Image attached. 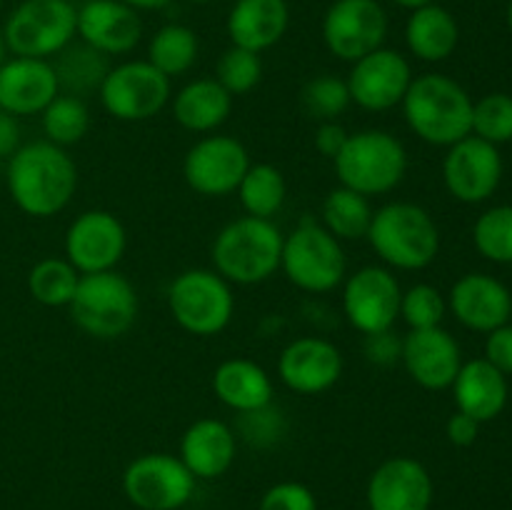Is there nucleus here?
<instances>
[{"mask_svg": "<svg viewBox=\"0 0 512 510\" xmlns=\"http://www.w3.org/2000/svg\"><path fill=\"white\" fill-rule=\"evenodd\" d=\"M5 185L20 213L53 218L68 208L78 190V165L60 145L35 140L10 155Z\"/></svg>", "mask_w": 512, "mask_h": 510, "instance_id": "f257e3e1", "label": "nucleus"}, {"mask_svg": "<svg viewBox=\"0 0 512 510\" xmlns=\"http://www.w3.org/2000/svg\"><path fill=\"white\" fill-rule=\"evenodd\" d=\"M403 118L423 143L450 148L473 128V98L458 80L443 73L415 75L405 93Z\"/></svg>", "mask_w": 512, "mask_h": 510, "instance_id": "f03ea898", "label": "nucleus"}, {"mask_svg": "<svg viewBox=\"0 0 512 510\" xmlns=\"http://www.w3.org/2000/svg\"><path fill=\"white\" fill-rule=\"evenodd\" d=\"M385 268L425 270L440 253V228L433 215L410 200H393L375 210L368 238Z\"/></svg>", "mask_w": 512, "mask_h": 510, "instance_id": "7ed1b4c3", "label": "nucleus"}, {"mask_svg": "<svg viewBox=\"0 0 512 510\" xmlns=\"http://www.w3.org/2000/svg\"><path fill=\"white\" fill-rule=\"evenodd\" d=\"M210 258L230 285H260L280 270L283 233L273 220L243 215L220 228Z\"/></svg>", "mask_w": 512, "mask_h": 510, "instance_id": "20e7f679", "label": "nucleus"}, {"mask_svg": "<svg viewBox=\"0 0 512 510\" xmlns=\"http://www.w3.org/2000/svg\"><path fill=\"white\" fill-rule=\"evenodd\" d=\"M340 185L378 198L398 188L408 175V150L403 140L380 128L350 133L348 143L333 160Z\"/></svg>", "mask_w": 512, "mask_h": 510, "instance_id": "39448f33", "label": "nucleus"}, {"mask_svg": "<svg viewBox=\"0 0 512 510\" xmlns=\"http://www.w3.org/2000/svg\"><path fill=\"white\" fill-rule=\"evenodd\" d=\"M280 270L303 293L323 295L340 288L348 278V258L335 235H330L315 218H303L288 235H283Z\"/></svg>", "mask_w": 512, "mask_h": 510, "instance_id": "423d86ee", "label": "nucleus"}, {"mask_svg": "<svg viewBox=\"0 0 512 510\" xmlns=\"http://www.w3.org/2000/svg\"><path fill=\"white\" fill-rule=\"evenodd\" d=\"M73 323L95 340H118L138 320L140 300L133 283L118 270L80 275L68 305Z\"/></svg>", "mask_w": 512, "mask_h": 510, "instance_id": "0eeeda50", "label": "nucleus"}, {"mask_svg": "<svg viewBox=\"0 0 512 510\" xmlns=\"http://www.w3.org/2000/svg\"><path fill=\"white\" fill-rule=\"evenodd\" d=\"M165 295L175 323L198 338L223 333L235 315L233 285L215 270H183L170 280Z\"/></svg>", "mask_w": 512, "mask_h": 510, "instance_id": "6e6552de", "label": "nucleus"}, {"mask_svg": "<svg viewBox=\"0 0 512 510\" xmlns=\"http://www.w3.org/2000/svg\"><path fill=\"white\" fill-rule=\"evenodd\" d=\"M3 35L10 55L50 60L78 38V8L70 0H20Z\"/></svg>", "mask_w": 512, "mask_h": 510, "instance_id": "1a4fd4ad", "label": "nucleus"}, {"mask_svg": "<svg viewBox=\"0 0 512 510\" xmlns=\"http://www.w3.org/2000/svg\"><path fill=\"white\" fill-rule=\"evenodd\" d=\"M100 105L108 115L123 123H143L155 118L173 98L168 75L148 60H125L108 70L98 90Z\"/></svg>", "mask_w": 512, "mask_h": 510, "instance_id": "9d476101", "label": "nucleus"}, {"mask_svg": "<svg viewBox=\"0 0 512 510\" xmlns=\"http://www.w3.org/2000/svg\"><path fill=\"white\" fill-rule=\"evenodd\" d=\"M198 480L178 455L145 453L130 460L123 493L138 510H180L193 500Z\"/></svg>", "mask_w": 512, "mask_h": 510, "instance_id": "9b49d317", "label": "nucleus"}, {"mask_svg": "<svg viewBox=\"0 0 512 510\" xmlns=\"http://www.w3.org/2000/svg\"><path fill=\"white\" fill-rule=\"evenodd\" d=\"M323 43L345 63L383 48L388 38V13L378 0H333L323 15Z\"/></svg>", "mask_w": 512, "mask_h": 510, "instance_id": "f8f14e48", "label": "nucleus"}, {"mask_svg": "<svg viewBox=\"0 0 512 510\" xmlns=\"http://www.w3.org/2000/svg\"><path fill=\"white\" fill-rule=\"evenodd\" d=\"M398 278L385 265H363L343 280V315L358 333L390 330L400 318Z\"/></svg>", "mask_w": 512, "mask_h": 510, "instance_id": "ddd939ff", "label": "nucleus"}, {"mask_svg": "<svg viewBox=\"0 0 512 510\" xmlns=\"http://www.w3.org/2000/svg\"><path fill=\"white\" fill-rule=\"evenodd\" d=\"M250 168V153L233 135H205L185 153L183 178L203 198L235 193Z\"/></svg>", "mask_w": 512, "mask_h": 510, "instance_id": "4468645a", "label": "nucleus"}, {"mask_svg": "<svg viewBox=\"0 0 512 510\" xmlns=\"http://www.w3.org/2000/svg\"><path fill=\"white\" fill-rule=\"evenodd\" d=\"M348 83L350 100L368 113H385L403 103L410 83H413V65L400 50L378 48L350 63Z\"/></svg>", "mask_w": 512, "mask_h": 510, "instance_id": "2eb2a0df", "label": "nucleus"}, {"mask_svg": "<svg viewBox=\"0 0 512 510\" xmlns=\"http://www.w3.org/2000/svg\"><path fill=\"white\" fill-rule=\"evenodd\" d=\"M128 248V233L110 210H85L65 230V258L80 275L115 270Z\"/></svg>", "mask_w": 512, "mask_h": 510, "instance_id": "dca6fc26", "label": "nucleus"}, {"mask_svg": "<svg viewBox=\"0 0 512 510\" xmlns=\"http://www.w3.org/2000/svg\"><path fill=\"white\" fill-rule=\"evenodd\" d=\"M503 155L498 145L468 135L450 145L443 158V183L455 200L480 205L495 195L503 180Z\"/></svg>", "mask_w": 512, "mask_h": 510, "instance_id": "f3484780", "label": "nucleus"}, {"mask_svg": "<svg viewBox=\"0 0 512 510\" xmlns=\"http://www.w3.org/2000/svg\"><path fill=\"white\" fill-rule=\"evenodd\" d=\"M343 368V353L338 345L320 335L290 340L278 358L280 380L298 395L325 393L338 383Z\"/></svg>", "mask_w": 512, "mask_h": 510, "instance_id": "a211bd4d", "label": "nucleus"}, {"mask_svg": "<svg viewBox=\"0 0 512 510\" xmlns=\"http://www.w3.org/2000/svg\"><path fill=\"white\" fill-rule=\"evenodd\" d=\"M433 498V475L420 460L408 455L383 460L365 490L370 510H430Z\"/></svg>", "mask_w": 512, "mask_h": 510, "instance_id": "6ab92c4d", "label": "nucleus"}, {"mask_svg": "<svg viewBox=\"0 0 512 510\" xmlns=\"http://www.w3.org/2000/svg\"><path fill=\"white\" fill-rule=\"evenodd\" d=\"M405 373L425 390H445L453 385L460 365L465 363L460 345L443 325L425 330H408L400 355Z\"/></svg>", "mask_w": 512, "mask_h": 510, "instance_id": "aec40b11", "label": "nucleus"}, {"mask_svg": "<svg viewBox=\"0 0 512 510\" xmlns=\"http://www.w3.org/2000/svg\"><path fill=\"white\" fill-rule=\"evenodd\" d=\"M448 310L460 325L485 333L510 323L512 293L503 280L485 273H465L448 293Z\"/></svg>", "mask_w": 512, "mask_h": 510, "instance_id": "412c9836", "label": "nucleus"}, {"mask_svg": "<svg viewBox=\"0 0 512 510\" xmlns=\"http://www.w3.org/2000/svg\"><path fill=\"white\" fill-rule=\"evenodd\" d=\"M143 38L138 10L120 0H85L78 8V40L103 55H128Z\"/></svg>", "mask_w": 512, "mask_h": 510, "instance_id": "4be33fe9", "label": "nucleus"}, {"mask_svg": "<svg viewBox=\"0 0 512 510\" xmlns=\"http://www.w3.org/2000/svg\"><path fill=\"white\" fill-rule=\"evenodd\" d=\"M58 93L50 60L13 55L0 65V110L15 118L40 115Z\"/></svg>", "mask_w": 512, "mask_h": 510, "instance_id": "5701e85b", "label": "nucleus"}, {"mask_svg": "<svg viewBox=\"0 0 512 510\" xmlns=\"http://www.w3.org/2000/svg\"><path fill=\"white\" fill-rule=\"evenodd\" d=\"M238 455V435L218 418H200L180 438V455L195 480H215L228 473Z\"/></svg>", "mask_w": 512, "mask_h": 510, "instance_id": "b1692460", "label": "nucleus"}, {"mask_svg": "<svg viewBox=\"0 0 512 510\" xmlns=\"http://www.w3.org/2000/svg\"><path fill=\"white\" fill-rule=\"evenodd\" d=\"M290 25L288 0H235L225 28L230 45L265 53L283 40Z\"/></svg>", "mask_w": 512, "mask_h": 510, "instance_id": "393cba45", "label": "nucleus"}, {"mask_svg": "<svg viewBox=\"0 0 512 510\" xmlns=\"http://www.w3.org/2000/svg\"><path fill=\"white\" fill-rule=\"evenodd\" d=\"M450 390H453L455 408L478 423H490L498 418L508 405L510 393L508 375L493 368L485 358H475L460 365Z\"/></svg>", "mask_w": 512, "mask_h": 510, "instance_id": "a878e982", "label": "nucleus"}, {"mask_svg": "<svg viewBox=\"0 0 512 510\" xmlns=\"http://www.w3.org/2000/svg\"><path fill=\"white\" fill-rule=\"evenodd\" d=\"M213 393L225 408L235 413L265 408L273 403V378L263 365L248 358H230L215 368Z\"/></svg>", "mask_w": 512, "mask_h": 510, "instance_id": "bb28decb", "label": "nucleus"}, {"mask_svg": "<svg viewBox=\"0 0 512 510\" xmlns=\"http://www.w3.org/2000/svg\"><path fill=\"white\" fill-rule=\"evenodd\" d=\"M173 118L190 133H215L233 113V95L215 78H195L170 98Z\"/></svg>", "mask_w": 512, "mask_h": 510, "instance_id": "cd10ccee", "label": "nucleus"}, {"mask_svg": "<svg viewBox=\"0 0 512 510\" xmlns=\"http://www.w3.org/2000/svg\"><path fill=\"white\" fill-rule=\"evenodd\" d=\"M460 43V25L448 8L438 3L410 10L405 23V45L423 63H443Z\"/></svg>", "mask_w": 512, "mask_h": 510, "instance_id": "c85d7f7f", "label": "nucleus"}, {"mask_svg": "<svg viewBox=\"0 0 512 510\" xmlns=\"http://www.w3.org/2000/svg\"><path fill=\"white\" fill-rule=\"evenodd\" d=\"M113 65L108 63V55L100 50L90 48L83 40H73L55 55V78H58L60 93L78 95L85 100V95L98 93L103 85L105 75Z\"/></svg>", "mask_w": 512, "mask_h": 510, "instance_id": "c756f323", "label": "nucleus"}, {"mask_svg": "<svg viewBox=\"0 0 512 510\" xmlns=\"http://www.w3.org/2000/svg\"><path fill=\"white\" fill-rule=\"evenodd\" d=\"M373 203L365 195L338 185L330 190L320 208V225L330 235L343 243V240H365L368 238L370 223H373Z\"/></svg>", "mask_w": 512, "mask_h": 510, "instance_id": "7c9ffc66", "label": "nucleus"}, {"mask_svg": "<svg viewBox=\"0 0 512 510\" xmlns=\"http://www.w3.org/2000/svg\"><path fill=\"white\" fill-rule=\"evenodd\" d=\"M198 53V33L183 23H168L153 33L148 43V58L145 60L173 80L193 68Z\"/></svg>", "mask_w": 512, "mask_h": 510, "instance_id": "2f4dec72", "label": "nucleus"}, {"mask_svg": "<svg viewBox=\"0 0 512 510\" xmlns=\"http://www.w3.org/2000/svg\"><path fill=\"white\" fill-rule=\"evenodd\" d=\"M235 193H238L245 215L273 220V215L283 210L285 198H288V183L275 165L250 163L248 173L243 175Z\"/></svg>", "mask_w": 512, "mask_h": 510, "instance_id": "473e14b6", "label": "nucleus"}, {"mask_svg": "<svg viewBox=\"0 0 512 510\" xmlns=\"http://www.w3.org/2000/svg\"><path fill=\"white\" fill-rule=\"evenodd\" d=\"M78 283L80 273L68 258H43L28 273V293L45 308H68Z\"/></svg>", "mask_w": 512, "mask_h": 510, "instance_id": "72a5a7b5", "label": "nucleus"}, {"mask_svg": "<svg viewBox=\"0 0 512 510\" xmlns=\"http://www.w3.org/2000/svg\"><path fill=\"white\" fill-rule=\"evenodd\" d=\"M40 125H43L45 140L60 145V148H68L88 135L90 110L78 95L58 93L40 113Z\"/></svg>", "mask_w": 512, "mask_h": 510, "instance_id": "f704fd0d", "label": "nucleus"}, {"mask_svg": "<svg viewBox=\"0 0 512 510\" xmlns=\"http://www.w3.org/2000/svg\"><path fill=\"white\" fill-rule=\"evenodd\" d=\"M473 243L490 263L512 265V205L485 210L473 225Z\"/></svg>", "mask_w": 512, "mask_h": 510, "instance_id": "c9c22d12", "label": "nucleus"}, {"mask_svg": "<svg viewBox=\"0 0 512 510\" xmlns=\"http://www.w3.org/2000/svg\"><path fill=\"white\" fill-rule=\"evenodd\" d=\"M300 105H303L305 115H310L318 123H328V120H338L353 105V100H350L348 83L343 78L318 75L303 85Z\"/></svg>", "mask_w": 512, "mask_h": 510, "instance_id": "e433bc0d", "label": "nucleus"}, {"mask_svg": "<svg viewBox=\"0 0 512 510\" xmlns=\"http://www.w3.org/2000/svg\"><path fill=\"white\" fill-rule=\"evenodd\" d=\"M215 80L233 98L248 95L263 80V58H260V53H253V50L230 45L228 50H223L218 63H215Z\"/></svg>", "mask_w": 512, "mask_h": 510, "instance_id": "4c0bfd02", "label": "nucleus"}, {"mask_svg": "<svg viewBox=\"0 0 512 510\" xmlns=\"http://www.w3.org/2000/svg\"><path fill=\"white\" fill-rule=\"evenodd\" d=\"M470 135L485 143L503 145L512 140V95L488 93L473 100V128Z\"/></svg>", "mask_w": 512, "mask_h": 510, "instance_id": "58836bf2", "label": "nucleus"}, {"mask_svg": "<svg viewBox=\"0 0 512 510\" xmlns=\"http://www.w3.org/2000/svg\"><path fill=\"white\" fill-rule=\"evenodd\" d=\"M448 315V298L430 283H415L400 295V318L410 330L443 325Z\"/></svg>", "mask_w": 512, "mask_h": 510, "instance_id": "ea45409f", "label": "nucleus"}, {"mask_svg": "<svg viewBox=\"0 0 512 510\" xmlns=\"http://www.w3.org/2000/svg\"><path fill=\"white\" fill-rule=\"evenodd\" d=\"M233 430L253 448H270L285 435V418L270 403L265 408L250 410V413H238V425Z\"/></svg>", "mask_w": 512, "mask_h": 510, "instance_id": "a19ab883", "label": "nucleus"}, {"mask_svg": "<svg viewBox=\"0 0 512 510\" xmlns=\"http://www.w3.org/2000/svg\"><path fill=\"white\" fill-rule=\"evenodd\" d=\"M258 510H318V498L308 485L285 480L265 490Z\"/></svg>", "mask_w": 512, "mask_h": 510, "instance_id": "79ce46f5", "label": "nucleus"}, {"mask_svg": "<svg viewBox=\"0 0 512 510\" xmlns=\"http://www.w3.org/2000/svg\"><path fill=\"white\" fill-rule=\"evenodd\" d=\"M363 355L368 363L380 365V368L400 363V355H403V338H398V333H393V328L363 335Z\"/></svg>", "mask_w": 512, "mask_h": 510, "instance_id": "37998d69", "label": "nucleus"}, {"mask_svg": "<svg viewBox=\"0 0 512 510\" xmlns=\"http://www.w3.org/2000/svg\"><path fill=\"white\" fill-rule=\"evenodd\" d=\"M485 360L503 375H512V325L505 323L485 335Z\"/></svg>", "mask_w": 512, "mask_h": 510, "instance_id": "c03bdc74", "label": "nucleus"}, {"mask_svg": "<svg viewBox=\"0 0 512 510\" xmlns=\"http://www.w3.org/2000/svg\"><path fill=\"white\" fill-rule=\"evenodd\" d=\"M350 133L338 123V120H328V123H318V130H315V150H318L323 158L335 160L340 155V150L348 143Z\"/></svg>", "mask_w": 512, "mask_h": 510, "instance_id": "a18cd8bd", "label": "nucleus"}, {"mask_svg": "<svg viewBox=\"0 0 512 510\" xmlns=\"http://www.w3.org/2000/svg\"><path fill=\"white\" fill-rule=\"evenodd\" d=\"M480 425L483 423H478V420L470 418V415L455 410L448 418V423H445V435H448L450 443L458 445V448H470V445L478 440Z\"/></svg>", "mask_w": 512, "mask_h": 510, "instance_id": "49530a36", "label": "nucleus"}, {"mask_svg": "<svg viewBox=\"0 0 512 510\" xmlns=\"http://www.w3.org/2000/svg\"><path fill=\"white\" fill-rule=\"evenodd\" d=\"M20 135H23V130H20L18 118L0 110V158L8 160L23 145L20 143Z\"/></svg>", "mask_w": 512, "mask_h": 510, "instance_id": "de8ad7c7", "label": "nucleus"}, {"mask_svg": "<svg viewBox=\"0 0 512 510\" xmlns=\"http://www.w3.org/2000/svg\"><path fill=\"white\" fill-rule=\"evenodd\" d=\"M120 3L130 5V8L140 13V10H160L165 8V5L173 3V0H120Z\"/></svg>", "mask_w": 512, "mask_h": 510, "instance_id": "09e8293b", "label": "nucleus"}, {"mask_svg": "<svg viewBox=\"0 0 512 510\" xmlns=\"http://www.w3.org/2000/svg\"><path fill=\"white\" fill-rule=\"evenodd\" d=\"M390 3H395L398 8H405V10H415V8H423V5L435 3V0H390Z\"/></svg>", "mask_w": 512, "mask_h": 510, "instance_id": "8fccbe9b", "label": "nucleus"}, {"mask_svg": "<svg viewBox=\"0 0 512 510\" xmlns=\"http://www.w3.org/2000/svg\"><path fill=\"white\" fill-rule=\"evenodd\" d=\"M8 55H10V50H8V43H5L3 28H0V65H3L5 60H8Z\"/></svg>", "mask_w": 512, "mask_h": 510, "instance_id": "3c124183", "label": "nucleus"}, {"mask_svg": "<svg viewBox=\"0 0 512 510\" xmlns=\"http://www.w3.org/2000/svg\"><path fill=\"white\" fill-rule=\"evenodd\" d=\"M505 20H508V28H510V33H512V0H510V5H508V13H505Z\"/></svg>", "mask_w": 512, "mask_h": 510, "instance_id": "603ef678", "label": "nucleus"}, {"mask_svg": "<svg viewBox=\"0 0 512 510\" xmlns=\"http://www.w3.org/2000/svg\"><path fill=\"white\" fill-rule=\"evenodd\" d=\"M188 3H195V5H205V3H213V0H188Z\"/></svg>", "mask_w": 512, "mask_h": 510, "instance_id": "864d4df0", "label": "nucleus"}, {"mask_svg": "<svg viewBox=\"0 0 512 510\" xmlns=\"http://www.w3.org/2000/svg\"><path fill=\"white\" fill-rule=\"evenodd\" d=\"M3 3H5V0H0V13H3Z\"/></svg>", "mask_w": 512, "mask_h": 510, "instance_id": "5fc2aeb1", "label": "nucleus"}]
</instances>
